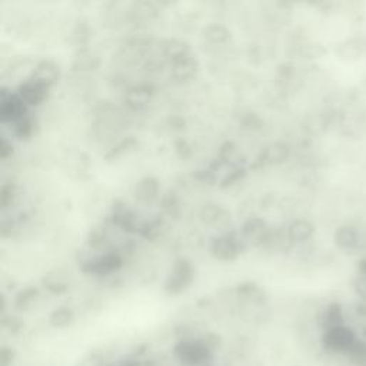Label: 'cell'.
Instances as JSON below:
<instances>
[{"label": "cell", "instance_id": "obj_17", "mask_svg": "<svg viewBox=\"0 0 366 366\" xmlns=\"http://www.w3.org/2000/svg\"><path fill=\"white\" fill-rule=\"evenodd\" d=\"M203 38L206 42L215 46H221L229 42L230 30L221 23H212L203 29Z\"/></svg>", "mask_w": 366, "mask_h": 366}, {"label": "cell", "instance_id": "obj_8", "mask_svg": "<svg viewBox=\"0 0 366 366\" xmlns=\"http://www.w3.org/2000/svg\"><path fill=\"white\" fill-rule=\"evenodd\" d=\"M269 232L270 226L268 225V222L258 217L249 218L240 228V235L243 236V239L247 240V243H251V245L256 248H262Z\"/></svg>", "mask_w": 366, "mask_h": 366}, {"label": "cell", "instance_id": "obj_24", "mask_svg": "<svg viewBox=\"0 0 366 366\" xmlns=\"http://www.w3.org/2000/svg\"><path fill=\"white\" fill-rule=\"evenodd\" d=\"M17 196H19V189L15 183H6V185H3L2 189H0V206H2L3 210L8 209L16 202Z\"/></svg>", "mask_w": 366, "mask_h": 366}, {"label": "cell", "instance_id": "obj_18", "mask_svg": "<svg viewBox=\"0 0 366 366\" xmlns=\"http://www.w3.org/2000/svg\"><path fill=\"white\" fill-rule=\"evenodd\" d=\"M286 233H288V237H289L291 243H300V242L308 240L312 236L314 226L308 221L298 219V221H293L286 228Z\"/></svg>", "mask_w": 366, "mask_h": 366}, {"label": "cell", "instance_id": "obj_3", "mask_svg": "<svg viewBox=\"0 0 366 366\" xmlns=\"http://www.w3.org/2000/svg\"><path fill=\"white\" fill-rule=\"evenodd\" d=\"M195 274H196L195 266L189 259L186 258L176 259L170 268V272L165 282V293L168 296L182 295L193 284Z\"/></svg>", "mask_w": 366, "mask_h": 366}, {"label": "cell", "instance_id": "obj_30", "mask_svg": "<svg viewBox=\"0 0 366 366\" xmlns=\"http://www.w3.org/2000/svg\"><path fill=\"white\" fill-rule=\"evenodd\" d=\"M13 352L8 348H3L2 351H0V366H9L12 362H13Z\"/></svg>", "mask_w": 366, "mask_h": 366}, {"label": "cell", "instance_id": "obj_27", "mask_svg": "<svg viewBox=\"0 0 366 366\" xmlns=\"http://www.w3.org/2000/svg\"><path fill=\"white\" fill-rule=\"evenodd\" d=\"M43 284H45V288H47V289H49L52 293H54V295L64 293V292L68 289V284H66L64 279H60V278H57V277L45 278Z\"/></svg>", "mask_w": 366, "mask_h": 366}, {"label": "cell", "instance_id": "obj_16", "mask_svg": "<svg viewBox=\"0 0 366 366\" xmlns=\"http://www.w3.org/2000/svg\"><path fill=\"white\" fill-rule=\"evenodd\" d=\"M36 128H38V120L32 113L29 112L26 116L15 122V124L12 125V132H13V136L19 140H29L35 135Z\"/></svg>", "mask_w": 366, "mask_h": 366}, {"label": "cell", "instance_id": "obj_6", "mask_svg": "<svg viewBox=\"0 0 366 366\" xmlns=\"http://www.w3.org/2000/svg\"><path fill=\"white\" fill-rule=\"evenodd\" d=\"M29 113V108L23 103V101L17 96L16 92L13 94H2L0 96V117L3 124L13 125L15 122L22 119Z\"/></svg>", "mask_w": 366, "mask_h": 366}, {"label": "cell", "instance_id": "obj_7", "mask_svg": "<svg viewBox=\"0 0 366 366\" xmlns=\"http://www.w3.org/2000/svg\"><path fill=\"white\" fill-rule=\"evenodd\" d=\"M325 345L332 351H339V352H348L353 348L356 344L355 335L352 330L344 328L342 325L335 326L330 329H326L325 333Z\"/></svg>", "mask_w": 366, "mask_h": 366}, {"label": "cell", "instance_id": "obj_23", "mask_svg": "<svg viewBox=\"0 0 366 366\" xmlns=\"http://www.w3.org/2000/svg\"><path fill=\"white\" fill-rule=\"evenodd\" d=\"M162 229H163V222H162V219L155 218V219H149V221H146V222H142V226H140L139 233H140L145 239L155 240V239H158V237L161 236Z\"/></svg>", "mask_w": 366, "mask_h": 366}, {"label": "cell", "instance_id": "obj_26", "mask_svg": "<svg viewBox=\"0 0 366 366\" xmlns=\"http://www.w3.org/2000/svg\"><path fill=\"white\" fill-rule=\"evenodd\" d=\"M237 293L239 296L242 298H248V299H256L259 296H262V289L256 285V284H252V282H248V284H242L239 285L237 288Z\"/></svg>", "mask_w": 366, "mask_h": 366}, {"label": "cell", "instance_id": "obj_28", "mask_svg": "<svg viewBox=\"0 0 366 366\" xmlns=\"http://www.w3.org/2000/svg\"><path fill=\"white\" fill-rule=\"evenodd\" d=\"M135 140L132 138H128V139H124L122 142L117 143L116 147H113L110 152H109V155L108 158H116V156H120V155H124L125 152H128V149L131 147V145H133Z\"/></svg>", "mask_w": 366, "mask_h": 366}, {"label": "cell", "instance_id": "obj_29", "mask_svg": "<svg viewBox=\"0 0 366 366\" xmlns=\"http://www.w3.org/2000/svg\"><path fill=\"white\" fill-rule=\"evenodd\" d=\"M13 154V145L8 139H2V143H0V156L2 159H8Z\"/></svg>", "mask_w": 366, "mask_h": 366}, {"label": "cell", "instance_id": "obj_15", "mask_svg": "<svg viewBox=\"0 0 366 366\" xmlns=\"http://www.w3.org/2000/svg\"><path fill=\"white\" fill-rule=\"evenodd\" d=\"M199 72V62L198 59L192 54L189 57L180 59L177 62L170 65V75L176 82H191L196 78Z\"/></svg>", "mask_w": 366, "mask_h": 366}, {"label": "cell", "instance_id": "obj_25", "mask_svg": "<svg viewBox=\"0 0 366 366\" xmlns=\"http://www.w3.org/2000/svg\"><path fill=\"white\" fill-rule=\"evenodd\" d=\"M245 173H247V170H245V168H243V166H233V168H230V170H229V172L225 175V177L222 179L221 185H222L224 188L233 186V185H236L237 182H240V180L243 179Z\"/></svg>", "mask_w": 366, "mask_h": 366}, {"label": "cell", "instance_id": "obj_1", "mask_svg": "<svg viewBox=\"0 0 366 366\" xmlns=\"http://www.w3.org/2000/svg\"><path fill=\"white\" fill-rule=\"evenodd\" d=\"M218 338L209 335L205 339H182L175 345V356L182 366H205L210 359Z\"/></svg>", "mask_w": 366, "mask_h": 366}, {"label": "cell", "instance_id": "obj_9", "mask_svg": "<svg viewBox=\"0 0 366 366\" xmlns=\"http://www.w3.org/2000/svg\"><path fill=\"white\" fill-rule=\"evenodd\" d=\"M154 95H155L154 87L147 83H140L125 92L124 102L131 110H142L150 103Z\"/></svg>", "mask_w": 366, "mask_h": 366}, {"label": "cell", "instance_id": "obj_11", "mask_svg": "<svg viewBox=\"0 0 366 366\" xmlns=\"http://www.w3.org/2000/svg\"><path fill=\"white\" fill-rule=\"evenodd\" d=\"M133 196L140 203H152L161 198V182L154 176H145L136 182Z\"/></svg>", "mask_w": 366, "mask_h": 366}, {"label": "cell", "instance_id": "obj_21", "mask_svg": "<svg viewBox=\"0 0 366 366\" xmlns=\"http://www.w3.org/2000/svg\"><path fill=\"white\" fill-rule=\"evenodd\" d=\"M73 319H75V315H73V311L69 309V308H57L54 309L52 314H50V318H49V322L53 328H68L69 325L73 323Z\"/></svg>", "mask_w": 366, "mask_h": 366}, {"label": "cell", "instance_id": "obj_20", "mask_svg": "<svg viewBox=\"0 0 366 366\" xmlns=\"http://www.w3.org/2000/svg\"><path fill=\"white\" fill-rule=\"evenodd\" d=\"M39 296V289L35 286H29L24 288L23 291H20L16 298H15V307L20 311H26L29 309L32 305L35 303V300Z\"/></svg>", "mask_w": 366, "mask_h": 366}, {"label": "cell", "instance_id": "obj_13", "mask_svg": "<svg viewBox=\"0 0 366 366\" xmlns=\"http://www.w3.org/2000/svg\"><path fill=\"white\" fill-rule=\"evenodd\" d=\"M161 53L165 60H168L169 65L177 62L180 59H185L192 56V49L191 45L185 41L177 39V38H169L165 39L161 43Z\"/></svg>", "mask_w": 366, "mask_h": 366}, {"label": "cell", "instance_id": "obj_22", "mask_svg": "<svg viewBox=\"0 0 366 366\" xmlns=\"http://www.w3.org/2000/svg\"><path fill=\"white\" fill-rule=\"evenodd\" d=\"M161 205H162V209L168 217L177 218L180 215V199L175 192L169 191L165 195H162Z\"/></svg>", "mask_w": 366, "mask_h": 366}, {"label": "cell", "instance_id": "obj_4", "mask_svg": "<svg viewBox=\"0 0 366 366\" xmlns=\"http://www.w3.org/2000/svg\"><path fill=\"white\" fill-rule=\"evenodd\" d=\"M247 249V240L236 232H226L212 240L210 254L219 262H233Z\"/></svg>", "mask_w": 366, "mask_h": 366}, {"label": "cell", "instance_id": "obj_5", "mask_svg": "<svg viewBox=\"0 0 366 366\" xmlns=\"http://www.w3.org/2000/svg\"><path fill=\"white\" fill-rule=\"evenodd\" d=\"M15 92L27 108H35L42 105L47 99L50 87L32 78H29L20 82Z\"/></svg>", "mask_w": 366, "mask_h": 366}, {"label": "cell", "instance_id": "obj_14", "mask_svg": "<svg viewBox=\"0 0 366 366\" xmlns=\"http://www.w3.org/2000/svg\"><path fill=\"white\" fill-rule=\"evenodd\" d=\"M199 221L207 226H213V228H221L224 225H226L230 219L229 212L218 203H206L200 207L199 213Z\"/></svg>", "mask_w": 366, "mask_h": 366}, {"label": "cell", "instance_id": "obj_19", "mask_svg": "<svg viewBox=\"0 0 366 366\" xmlns=\"http://www.w3.org/2000/svg\"><path fill=\"white\" fill-rule=\"evenodd\" d=\"M73 68L79 72H92L99 68V57L89 50H80L73 60Z\"/></svg>", "mask_w": 366, "mask_h": 366}, {"label": "cell", "instance_id": "obj_10", "mask_svg": "<svg viewBox=\"0 0 366 366\" xmlns=\"http://www.w3.org/2000/svg\"><path fill=\"white\" fill-rule=\"evenodd\" d=\"M62 72H60V66L52 59H43L35 64L34 72L30 75V78L43 83L47 87H53L54 85L59 83Z\"/></svg>", "mask_w": 366, "mask_h": 366}, {"label": "cell", "instance_id": "obj_31", "mask_svg": "<svg viewBox=\"0 0 366 366\" xmlns=\"http://www.w3.org/2000/svg\"><path fill=\"white\" fill-rule=\"evenodd\" d=\"M113 366H139L138 362L135 360H124V362H120V363H116Z\"/></svg>", "mask_w": 366, "mask_h": 366}, {"label": "cell", "instance_id": "obj_12", "mask_svg": "<svg viewBox=\"0 0 366 366\" xmlns=\"http://www.w3.org/2000/svg\"><path fill=\"white\" fill-rule=\"evenodd\" d=\"M289 156V147L285 143L277 142L266 146L259 156L255 159V166L263 168V166H273L285 162Z\"/></svg>", "mask_w": 366, "mask_h": 366}, {"label": "cell", "instance_id": "obj_2", "mask_svg": "<svg viewBox=\"0 0 366 366\" xmlns=\"http://www.w3.org/2000/svg\"><path fill=\"white\" fill-rule=\"evenodd\" d=\"M89 249V248H87ZM89 255L79 261V268L83 273L92 277H108L116 273L124 266V255L115 249L96 252L89 249Z\"/></svg>", "mask_w": 366, "mask_h": 366}]
</instances>
